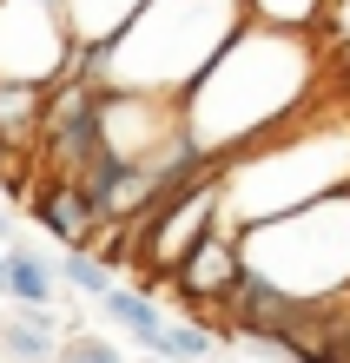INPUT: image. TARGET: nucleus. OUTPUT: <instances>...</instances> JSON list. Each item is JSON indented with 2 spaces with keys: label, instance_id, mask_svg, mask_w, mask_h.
<instances>
[{
  "label": "nucleus",
  "instance_id": "obj_13",
  "mask_svg": "<svg viewBox=\"0 0 350 363\" xmlns=\"http://www.w3.org/2000/svg\"><path fill=\"white\" fill-rule=\"evenodd\" d=\"M212 344H218V337H212L205 324H159V330H152V344H146V357H165V363H205Z\"/></svg>",
  "mask_w": 350,
  "mask_h": 363
},
{
  "label": "nucleus",
  "instance_id": "obj_12",
  "mask_svg": "<svg viewBox=\"0 0 350 363\" xmlns=\"http://www.w3.org/2000/svg\"><path fill=\"white\" fill-rule=\"evenodd\" d=\"M245 7V20H258V27H278V33H311L324 7L331 0H238Z\"/></svg>",
  "mask_w": 350,
  "mask_h": 363
},
{
  "label": "nucleus",
  "instance_id": "obj_9",
  "mask_svg": "<svg viewBox=\"0 0 350 363\" xmlns=\"http://www.w3.org/2000/svg\"><path fill=\"white\" fill-rule=\"evenodd\" d=\"M7 297L20 311H47L60 297V277H53V258L33 245H7Z\"/></svg>",
  "mask_w": 350,
  "mask_h": 363
},
{
  "label": "nucleus",
  "instance_id": "obj_1",
  "mask_svg": "<svg viewBox=\"0 0 350 363\" xmlns=\"http://www.w3.org/2000/svg\"><path fill=\"white\" fill-rule=\"evenodd\" d=\"M317 93V47L311 33H278L245 20L225 47L205 60V73L179 93V133L212 159H231L245 145L271 139L278 125L304 113Z\"/></svg>",
  "mask_w": 350,
  "mask_h": 363
},
{
  "label": "nucleus",
  "instance_id": "obj_20",
  "mask_svg": "<svg viewBox=\"0 0 350 363\" xmlns=\"http://www.w3.org/2000/svg\"><path fill=\"white\" fill-rule=\"evenodd\" d=\"M0 363H13V357H0Z\"/></svg>",
  "mask_w": 350,
  "mask_h": 363
},
{
  "label": "nucleus",
  "instance_id": "obj_16",
  "mask_svg": "<svg viewBox=\"0 0 350 363\" xmlns=\"http://www.w3.org/2000/svg\"><path fill=\"white\" fill-rule=\"evenodd\" d=\"M0 245H13V211L0 205Z\"/></svg>",
  "mask_w": 350,
  "mask_h": 363
},
{
  "label": "nucleus",
  "instance_id": "obj_4",
  "mask_svg": "<svg viewBox=\"0 0 350 363\" xmlns=\"http://www.w3.org/2000/svg\"><path fill=\"white\" fill-rule=\"evenodd\" d=\"M212 225H218V172H205L199 185H185L179 199H165L159 211H146V225H139V251H133V264L146 271V284H139V291L159 297V277L179 264Z\"/></svg>",
  "mask_w": 350,
  "mask_h": 363
},
{
  "label": "nucleus",
  "instance_id": "obj_3",
  "mask_svg": "<svg viewBox=\"0 0 350 363\" xmlns=\"http://www.w3.org/2000/svg\"><path fill=\"white\" fill-rule=\"evenodd\" d=\"M245 271L271 277L291 297H350V179L278 211L265 225L231 231Z\"/></svg>",
  "mask_w": 350,
  "mask_h": 363
},
{
  "label": "nucleus",
  "instance_id": "obj_15",
  "mask_svg": "<svg viewBox=\"0 0 350 363\" xmlns=\"http://www.w3.org/2000/svg\"><path fill=\"white\" fill-rule=\"evenodd\" d=\"M53 363H126V357H119V344H113V337L67 330V337H60V350H53Z\"/></svg>",
  "mask_w": 350,
  "mask_h": 363
},
{
  "label": "nucleus",
  "instance_id": "obj_7",
  "mask_svg": "<svg viewBox=\"0 0 350 363\" xmlns=\"http://www.w3.org/2000/svg\"><path fill=\"white\" fill-rule=\"evenodd\" d=\"M27 211H33V225L47 231V238H60V251H67V245H86L99 231V211L86 205L80 179H67V172H40V185L27 191Z\"/></svg>",
  "mask_w": 350,
  "mask_h": 363
},
{
  "label": "nucleus",
  "instance_id": "obj_10",
  "mask_svg": "<svg viewBox=\"0 0 350 363\" xmlns=\"http://www.w3.org/2000/svg\"><path fill=\"white\" fill-rule=\"evenodd\" d=\"M99 311L113 317V324H119L126 337H139V350L152 344V330L165 324L159 297H152V291H139V284H106V291H99Z\"/></svg>",
  "mask_w": 350,
  "mask_h": 363
},
{
  "label": "nucleus",
  "instance_id": "obj_11",
  "mask_svg": "<svg viewBox=\"0 0 350 363\" xmlns=\"http://www.w3.org/2000/svg\"><path fill=\"white\" fill-rule=\"evenodd\" d=\"M60 350V324L47 311H20L0 324V357H13V363H53Z\"/></svg>",
  "mask_w": 350,
  "mask_h": 363
},
{
  "label": "nucleus",
  "instance_id": "obj_6",
  "mask_svg": "<svg viewBox=\"0 0 350 363\" xmlns=\"http://www.w3.org/2000/svg\"><path fill=\"white\" fill-rule=\"evenodd\" d=\"M238 271H245V258H238V238H231L225 225H212L205 238H199V245H192L179 264L165 271V284H172V291H179L192 311L205 317V311L218 304V297L231 291V277H238Z\"/></svg>",
  "mask_w": 350,
  "mask_h": 363
},
{
  "label": "nucleus",
  "instance_id": "obj_8",
  "mask_svg": "<svg viewBox=\"0 0 350 363\" xmlns=\"http://www.w3.org/2000/svg\"><path fill=\"white\" fill-rule=\"evenodd\" d=\"M146 0H60V20H67V40L73 47H106V40L126 33Z\"/></svg>",
  "mask_w": 350,
  "mask_h": 363
},
{
  "label": "nucleus",
  "instance_id": "obj_5",
  "mask_svg": "<svg viewBox=\"0 0 350 363\" xmlns=\"http://www.w3.org/2000/svg\"><path fill=\"white\" fill-rule=\"evenodd\" d=\"M67 47L73 40L60 20V0H0V79L53 86Z\"/></svg>",
  "mask_w": 350,
  "mask_h": 363
},
{
  "label": "nucleus",
  "instance_id": "obj_14",
  "mask_svg": "<svg viewBox=\"0 0 350 363\" xmlns=\"http://www.w3.org/2000/svg\"><path fill=\"white\" fill-rule=\"evenodd\" d=\"M53 277L67 291H80V297H99L106 284H113V264H106L99 251H86V245H67V251H60V264H53Z\"/></svg>",
  "mask_w": 350,
  "mask_h": 363
},
{
  "label": "nucleus",
  "instance_id": "obj_2",
  "mask_svg": "<svg viewBox=\"0 0 350 363\" xmlns=\"http://www.w3.org/2000/svg\"><path fill=\"white\" fill-rule=\"evenodd\" d=\"M238 27H245V7L238 0H146L126 20V33L99 47L93 86L179 99Z\"/></svg>",
  "mask_w": 350,
  "mask_h": 363
},
{
  "label": "nucleus",
  "instance_id": "obj_19",
  "mask_svg": "<svg viewBox=\"0 0 350 363\" xmlns=\"http://www.w3.org/2000/svg\"><path fill=\"white\" fill-rule=\"evenodd\" d=\"M344 350H350V330H344Z\"/></svg>",
  "mask_w": 350,
  "mask_h": 363
},
{
  "label": "nucleus",
  "instance_id": "obj_18",
  "mask_svg": "<svg viewBox=\"0 0 350 363\" xmlns=\"http://www.w3.org/2000/svg\"><path fill=\"white\" fill-rule=\"evenodd\" d=\"M139 363H165V357H139Z\"/></svg>",
  "mask_w": 350,
  "mask_h": 363
},
{
  "label": "nucleus",
  "instance_id": "obj_17",
  "mask_svg": "<svg viewBox=\"0 0 350 363\" xmlns=\"http://www.w3.org/2000/svg\"><path fill=\"white\" fill-rule=\"evenodd\" d=\"M0 297H7V245H0Z\"/></svg>",
  "mask_w": 350,
  "mask_h": 363
}]
</instances>
